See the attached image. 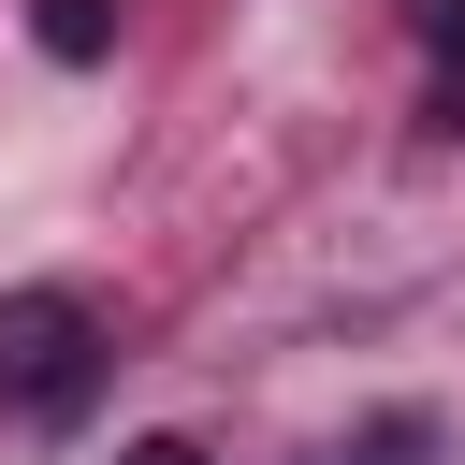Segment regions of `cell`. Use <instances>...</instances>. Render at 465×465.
Here are the masks:
<instances>
[{
	"label": "cell",
	"instance_id": "obj_1",
	"mask_svg": "<svg viewBox=\"0 0 465 465\" xmlns=\"http://www.w3.org/2000/svg\"><path fill=\"white\" fill-rule=\"evenodd\" d=\"M87 392H102L87 291H0V421H73Z\"/></svg>",
	"mask_w": 465,
	"mask_h": 465
},
{
	"label": "cell",
	"instance_id": "obj_2",
	"mask_svg": "<svg viewBox=\"0 0 465 465\" xmlns=\"http://www.w3.org/2000/svg\"><path fill=\"white\" fill-rule=\"evenodd\" d=\"M29 29H44V58H73V73H87V58L116 44V0H29Z\"/></svg>",
	"mask_w": 465,
	"mask_h": 465
},
{
	"label": "cell",
	"instance_id": "obj_3",
	"mask_svg": "<svg viewBox=\"0 0 465 465\" xmlns=\"http://www.w3.org/2000/svg\"><path fill=\"white\" fill-rule=\"evenodd\" d=\"M334 465H436V421H421V407H378V421H363Z\"/></svg>",
	"mask_w": 465,
	"mask_h": 465
},
{
	"label": "cell",
	"instance_id": "obj_4",
	"mask_svg": "<svg viewBox=\"0 0 465 465\" xmlns=\"http://www.w3.org/2000/svg\"><path fill=\"white\" fill-rule=\"evenodd\" d=\"M421 44H436V102H421V116H450V131H465V15H436Z\"/></svg>",
	"mask_w": 465,
	"mask_h": 465
},
{
	"label": "cell",
	"instance_id": "obj_5",
	"mask_svg": "<svg viewBox=\"0 0 465 465\" xmlns=\"http://www.w3.org/2000/svg\"><path fill=\"white\" fill-rule=\"evenodd\" d=\"M116 465H203V436H131Z\"/></svg>",
	"mask_w": 465,
	"mask_h": 465
},
{
	"label": "cell",
	"instance_id": "obj_6",
	"mask_svg": "<svg viewBox=\"0 0 465 465\" xmlns=\"http://www.w3.org/2000/svg\"><path fill=\"white\" fill-rule=\"evenodd\" d=\"M436 15H465V0H407V29H436Z\"/></svg>",
	"mask_w": 465,
	"mask_h": 465
}]
</instances>
